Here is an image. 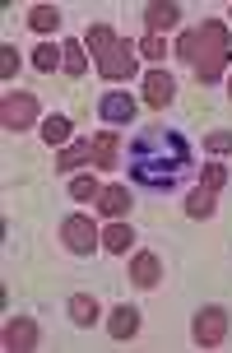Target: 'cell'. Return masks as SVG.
Here are the masks:
<instances>
[{
	"instance_id": "obj_1",
	"label": "cell",
	"mask_w": 232,
	"mask_h": 353,
	"mask_svg": "<svg viewBox=\"0 0 232 353\" xmlns=\"http://www.w3.org/2000/svg\"><path fill=\"white\" fill-rule=\"evenodd\" d=\"M125 172H130V181L144 186V191H158V195L177 191L181 181L191 176V144H186V135L172 130V125H149V130H140V135L130 140Z\"/></svg>"
},
{
	"instance_id": "obj_2",
	"label": "cell",
	"mask_w": 232,
	"mask_h": 353,
	"mask_svg": "<svg viewBox=\"0 0 232 353\" xmlns=\"http://www.w3.org/2000/svg\"><path fill=\"white\" fill-rule=\"evenodd\" d=\"M177 56L191 65L200 84H218L232 70V33L223 19H204L196 28H181L177 37Z\"/></svg>"
},
{
	"instance_id": "obj_3",
	"label": "cell",
	"mask_w": 232,
	"mask_h": 353,
	"mask_svg": "<svg viewBox=\"0 0 232 353\" xmlns=\"http://www.w3.org/2000/svg\"><path fill=\"white\" fill-rule=\"evenodd\" d=\"M84 47H89L98 74L112 79V84H121V79H130V74L140 70V65H135V47H130L112 23H93L89 33H84Z\"/></svg>"
},
{
	"instance_id": "obj_4",
	"label": "cell",
	"mask_w": 232,
	"mask_h": 353,
	"mask_svg": "<svg viewBox=\"0 0 232 353\" xmlns=\"http://www.w3.org/2000/svg\"><path fill=\"white\" fill-rule=\"evenodd\" d=\"M61 242H65V251H74V256H89V251L103 242V232H98V223H93L89 214H70V219L61 223Z\"/></svg>"
},
{
	"instance_id": "obj_5",
	"label": "cell",
	"mask_w": 232,
	"mask_h": 353,
	"mask_svg": "<svg viewBox=\"0 0 232 353\" xmlns=\"http://www.w3.org/2000/svg\"><path fill=\"white\" fill-rule=\"evenodd\" d=\"M191 335H196L200 349H218L228 339V312L223 307H200L196 321H191Z\"/></svg>"
},
{
	"instance_id": "obj_6",
	"label": "cell",
	"mask_w": 232,
	"mask_h": 353,
	"mask_svg": "<svg viewBox=\"0 0 232 353\" xmlns=\"http://www.w3.org/2000/svg\"><path fill=\"white\" fill-rule=\"evenodd\" d=\"M33 121H37V98L33 93H23V88L5 93V103H0V125H5V130H28Z\"/></svg>"
},
{
	"instance_id": "obj_7",
	"label": "cell",
	"mask_w": 232,
	"mask_h": 353,
	"mask_svg": "<svg viewBox=\"0 0 232 353\" xmlns=\"http://www.w3.org/2000/svg\"><path fill=\"white\" fill-rule=\"evenodd\" d=\"M37 339H42V330H37L33 316H14L10 325H5V335H0V344H5V353H33Z\"/></svg>"
},
{
	"instance_id": "obj_8",
	"label": "cell",
	"mask_w": 232,
	"mask_h": 353,
	"mask_svg": "<svg viewBox=\"0 0 232 353\" xmlns=\"http://www.w3.org/2000/svg\"><path fill=\"white\" fill-rule=\"evenodd\" d=\"M158 279H162L158 251H135V256H130V283H135V288H158Z\"/></svg>"
},
{
	"instance_id": "obj_9",
	"label": "cell",
	"mask_w": 232,
	"mask_h": 353,
	"mask_svg": "<svg viewBox=\"0 0 232 353\" xmlns=\"http://www.w3.org/2000/svg\"><path fill=\"white\" fill-rule=\"evenodd\" d=\"M172 98H177V79H172L167 70H149L144 74V103L149 107H167Z\"/></svg>"
},
{
	"instance_id": "obj_10",
	"label": "cell",
	"mask_w": 232,
	"mask_h": 353,
	"mask_svg": "<svg viewBox=\"0 0 232 353\" xmlns=\"http://www.w3.org/2000/svg\"><path fill=\"white\" fill-rule=\"evenodd\" d=\"M98 112H103L107 125H125V121H135V98L130 93H103L98 98Z\"/></svg>"
},
{
	"instance_id": "obj_11",
	"label": "cell",
	"mask_w": 232,
	"mask_h": 353,
	"mask_svg": "<svg viewBox=\"0 0 232 353\" xmlns=\"http://www.w3.org/2000/svg\"><path fill=\"white\" fill-rule=\"evenodd\" d=\"M135 330H140V307L135 302H121L107 316V335L112 339H135Z\"/></svg>"
},
{
	"instance_id": "obj_12",
	"label": "cell",
	"mask_w": 232,
	"mask_h": 353,
	"mask_svg": "<svg viewBox=\"0 0 232 353\" xmlns=\"http://www.w3.org/2000/svg\"><path fill=\"white\" fill-rule=\"evenodd\" d=\"M177 23H181V5H172V0H158V5L144 10V28L158 37H162V28H177Z\"/></svg>"
},
{
	"instance_id": "obj_13",
	"label": "cell",
	"mask_w": 232,
	"mask_h": 353,
	"mask_svg": "<svg viewBox=\"0 0 232 353\" xmlns=\"http://www.w3.org/2000/svg\"><path fill=\"white\" fill-rule=\"evenodd\" d=\"M116 163H121V140H116V130H103V135H93V168L112 172Z\"/></svg>"
},
{
	"instance_id": "obj_14",
	"label": "cell",
	"mask_w": 232,
	"mask_h": 353,
	"mask_svg": "<svg viewBox=\"0 0 232 353\" xmlns=\"http://www.w3.org/2000/svg\"><path fill=\"white\" fill-rule=\"evenodd\" d=\"M84 163H93V140H74L56 154V168H61V172H74V168H84Z\"/></svg>"
},
{
	"instance_id": "obj_15",
	"label": "cell",
	"mask_w": 232,
	"mask_h": 353,
	"mask_svg": "<svg viewBox=\"0 0 232 353\" xmlns=\"http://www.w3.org/2000/svg\"><path fill=\"white\" fill-rule=\"evenodd\" d=\"M103 247L116 251V256H121V251H130V247H135V228H130L125 219H112L107 228H103Z\"/></svg>"
},
{
	"instance_id": "obj_16",
	"label": "cell",
	"mask_w": 232,
	"mask_h": 353,
	"mask_svg": "<svg viewBox=\"0 0 232 353\" xmlns=\"http://www.w3.org/2000/svg\"><path fill=\"white\" fill-rule=\"evenodd\" d=\"M28 28L42 33V37H52L56 28H61V10H56V5H33V10H28Z\"/></svg>"
},
{
	"instance_id": "obj_17",
	"label": "cell",
	"mask_w": 232,
	"mask_h": 353,
	"mask_svg": "<svg viewBox=\"0 0 232 353\" xmlns=\"http://www.w3.org/2000/svg\"><path fill=\"white\" fill-rule=\"evenodd\" d=\"M214 210H218V191H209V186H196V191L186 195V214L191 219H209Z\"/></svg>"
},
{
	"instance_id": "obj_18",
	"label": "cell",
	"mask_w": 232,
	"mask_h": 353,
	"mask_svg": "<svg viewBox=\"0 0 232 353\" xmlns=\"http://www.w3.org/2000/svg\"><path fill=\"white\" fill-rule=\"evenodd\" d=\"M98 210L107 214V219H121V214L130 210V191H125V186H103V195H98Z\"/></svg>"
},
{
	"instance_id": "obj_19",
	"label": "cell",
	"mask_w": 232,
	"mask_h": 353,
	"mask_svg": "<svg viewBox=\"0 0 232 353\" xmlns=\"http://www.w3.org/2000/svg\"><path fill=\"white\" fill-rule=\"evenodd\" d=\"M61 70L70 74V79H79V74L89 70V56H84V42H65V47H61Z\"/></svg>"
},
{
	"instance_id": "obj_20",
	"label": "cell",
	"mask_w": 232,
	"mask_h": 353,
	"mask_svg": "<svg viewBox=\"0 0 232 353\" xmlns=\"http://www.w3.org/2000/svg\"><path fill=\"white\" fill-rule=\"evenodd\" d=\"M42 140L52 144V149H65L70 144V117H47L42 121Z\"/></svg>"
},
{
	"instance_id": "obj_21",
	"label": "cell",
	"mask_w": 232,
	"mask_h": 353,
	"mask_svg": "<svg viewBox=\"0 0 232 353\" xmlns=\"http://www.w3.org/2000/svg\"><path fill=\"white\" fill-rule=\"evenodd\" d=\"M70 321H74V325H93V321H98V298L74 293V298H70Z\"/></svg>"
},
{
	"instance_id": "obj_22",
	"label": "cell",
	"mask_w": 232,
	"mask_h": 353,
	"mask_svg": "<svg viewBox=\"0 0 232 353\" xmlns=\"http://www.w3.org/2000/svg\"><path fill=\"white\" fill-rule=\"evenodd\" d=\"M33 65H37L42 74H47V70H61V47H52V42H42V47L33 52Z\"/></svg>"
},
{
	"instance_id": "obj_23",
	"label": "cell",
	"mask_w": 232,
	"mask_h": 353,
	"mask_svg": "<svg viewBox=\"0 0 232 353\" xmlns=\"http://www.w3.org/2000/svg\"><path fill=\"white\" fill-rule=\"evenodd\" d=\"M135 52H140L144 61H162V56H167V42H162L158 33H144V37H140V47H135Z\"/></svg>"
},
{
	"instance_id": "obj_24",
	"label": "cell",
	"mask_w": 232,
	"mask_h": 353,
	"mask_svg": "<svg viewBox=\"0 0 232 353\" xmlns=\"http://www.w3.org/2000/svg\"><path fill=\"white\" fill-rule=\"evenodd\" d=\"M200 186H209V191H223V186H228V172H223V163H204V172H200Z\"/></svg>"
},
{
	"instance_id": "obj_25",
	"label": "cell",
	"mask_w": 232,
	"mask_h": 353,
	"mask_svg": "<svg viewBox=\"0 0 232 353\" xmlns=\"http://www.w3.org/2000/svg\"><path fill=\"white\" fill-rule=\"evenodd\" d=\"M19 70H23V65H19V52L10 47V42H5V47H0V79L10 84V79H14Z\"/></svg>"
},
{
	"instance_id": "obj_26",
	"label": "cell",
	"mask_w": 232,
	"mask_h": 353,
	"mask_svg": "<svg viewBox=\"0 0 232 353\" xmlns=\"http://www.w3.org/2000/svg\"><path fill=\"white\" fill-rule=\"evenodd\" d=\"M70 195H74V200H98V195H103V186H98L93 176H74V181H70Z\"/></svg>"
},
{
	"instance_id": "obj_27",
	"label": "cell",
	"mask_w": 232,
	"mask_h": 353,
	"mask_svg": "<svg viewBox=\"0 0 232 353\" xmlns=\"http://www.w3.org/2000/svg\"><path fill=\"white\" fill-rule=\"evenodd\" d=\"M204 149L209 154H232V130H209L204 135Z\"/></svg>"
},
{
	"instance_id": "obj_28",
	"label": "cell",
	"mask_w": 232,
	"mask_h": 353,
	"mask_svg": "<svg viewBox=\"0 0 232 353\" xmlns=\"http://www.w3.org/2000/svg\"><path fill=\"white\" fill-rule=\"evenodd\" d=\"M228 93H232V79H228Z\"/></svg>"
}]
</instances>
